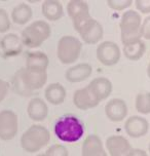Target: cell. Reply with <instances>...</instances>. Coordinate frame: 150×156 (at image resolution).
<instances>
[{"instance_id": "14", "label": "cell", "mask_w": 150, "mask_h": 156, "mask_svg": "<svg viewBox=\"0 0 150 156\" xmlns=\"http://www.w3.org/2000/svg\"><path fill=\"white\" fill-rule=\"evenodd\" d=\"M23 46L21 37H19L15 33H8L1 39L0 48L2 51V57L4 58L16 57L22 52Z\"/></svg>"}, {"instance_id": "19", "label": "cell", "mask_w": 150, "mask_h": 156, "mask_svg": "<svg viewBox=\"0 0 150 156\" xmlns=\"http://www.w3.org/2000/svg\"><path fill=\"white\" fill-rule=\"evenodd\" d=\"M81 156H108L101 139L97 135H90L82 144Z\"/></svg>"}, {"instance_id": "37", "label": "cell", "mask_w": 150, "mask_h": 156, "mask_svg": "<svg viewBox=\"0 0 150 156\" xmlns=\"http://www.w3.org/2000/svg\"><path fill=\"white\" fill-rule=\"evenodd\" d=\"M0 44H1V40H0Z\"/></svg>"}, {"instance_id": "18", "label": "cell", "mask_w": 150, "mask_h": 156, "mask_svg": "<svg viewBox=\"0 0 150 156\" xmlns=\"http://www.w3.org/2000/svg\"><path fill=\"white\" fill-rule=\"evenodd\" d=\"M93 73V67L88 63H80L70 67L65 72L66 80L71 83H78L88 79Z\"/></svg>"}, {"instance_id": "3", "label": "cell", "mask_w": 150, "mask_h": 156, "mask_svg": "<svg viewBox=\"0 0 150 156\" xmlns=\"http://www.w3.org/2000/svg\"><path fill=\"white\" fill-rule=\"evenodd\" d=\"M51 141V133L45 126L33 124L21 136V146L24 151L35 153L41 150Z\"/></svg>"}, {"instance_id": "12", "label": "cell", "mask_w": 150, "mask_h": 156, "mask_svg": "<svg viewBox=\"0 0 150 156\" xmlns=\"http://www.w3.org/2000/svg\"><path fill=\"white\" fill-rule=\"evenodd\" d=\"M106 149L110 156H130L132 145L123 136H110L106 140Z\"/></svg>"}, {"instance_id": "33", "label": "cell", "mask_w": 150, "mask_h": 156, "mask_svg": "<svg viewBox=\"0 0 150 156\" xmlns=\"http://www.w3.org/2000/svg\"><path fill=\"white\" fill-rule=\"evenodd\" d=\"M130 156H149V155H148V153H147L146 151H144V150L136 148V149L132 150Z\"/></svg>"}, {"instance_id": "6", "label": "cell", "mask_w": 150, "mask_h": 156, "mask_svg": "<svg viewBox=\"0 0 150 156\" xmlns=\"http://www.w3.org/2000/svg\"><path fill=\"white\" fill-rule=\"evenodd\" d=\"M19 130L18 115L12 110L0 111V140L10 141Z\"/></svg>"}, {"instance_id": "10", "label": "cell", "mask_w": 150, "mask_h": 156, "mask_svg": "<svg viewBox=\"0 0 150 156\" xmlns=\"http://www.w3.org/2000/svg\"><path fill=\"white\" fill-rule=\"evenodd\" d=\"M22 78L28 90L34 93L42 88L48 81V73L42 70L28 69L26 67L22 68Z\"/></svg>"}, {"instance_id": "11", "label": "cell", "mask_w": 150, "mask_h": 156, "mask_svg": "<svg viewBox=\"0 0 150 156\" xmlns=\"http://www.w3.org/2000/svg\"><path fill=\"white\" fill-rule=\"evenodd\" d=\"M124 130L127 135L133 139L142 138L149 130V122L142 116L134 115L127 119L124 123Z\"/></svg>"}, {"instance_id": "30", "label": "cell", "mask_w": 150, "mask_h": 156, "mask_svg": "<svg viewBox=\"0 0 150 156\" xmlns=\"http://www.w3.org/2000/svg\"><path fill=\"white\" fill-rule=\"evenodd\" d=\"M134 3L139 12L144 15L150 13V0H136Z\"/></svg>"}, {"instance_id": "13", "label": "cell", "mask_w": 150, "mask_h": 156, "mask_svg": "<svg viewBox=\"0 0 150 156\" xmlns=\"http://www.w3.org/2000/svg\"><path fill=\"white\" fill-rule=\"evenodd\" d=\"M105 114L107 118L112 122L123 121L127 115V105L123 99L114 98L105 105Z\"/></svg>"}, {"instance_id": "29", "label": "cell", "mask_w": 150, "mask_h": 156, "mask_svg": "<svg viewBox=\"0 0 150 156\" xmlns=\"http://www.w3.org/2000/svg\"><path fill=\"white\" fill-rule=\"evenodd\" d=\"M12 27L9 16L3 8H0V33H6Z\"/></svg>"}, {"instance_id": "4", "label": "cell", "mask_w": 150, "mask_h": 156, "mask_svg": "<svg viewBox=\"0 0 150 156\" xmlns=\"http://www.w3.org/2000/svg\"><path fill=\"white\" fill-rule=\"evenodd\" d=\"M142 18L136 10L127 9L121 16L119 28H120V38L123 44H127L136 40H140Z\"/></svg>"}, {"instance_id": "23", "label": "cell", "mask_w": 150, "mask_h": 156, "mask_svg": "<svg viewBox=\"0 0 150 156\" xmlns=\"http://www.w3.org/2000/svg\"><path fill=\"white\" fill-rule=\"evenodd\" d=\"M33 16V10L29 4L22 2L12 8V22L16 25H26Z\"/></svg>"}, {"instance_id": "25", "label": "cell", "mask_w": 150, "mask_h": 156, "mask_svg": "<svg viewBox=\"0 0 150 156\" xmlns=\"http://www.w3.org/2000/svg\"><path fill=\"white\" fill-rule=\"evenodd\" d=\"M12 90L16 94H20L22 97H31L34 94L33 91L30 90H28L27 86L25 85V83L23 81V78H22V68L19 69L16 72L15 75L12 77Z\"/></svg>"}, {"instance_id": "8", "label": "cell", "mask_w": 150, "mask_h": 156, "mask_svg": "<svg viewBox=\"0 0 150 156\" xmlns=\"http://www.w3.org/2000/svg\"><path fill=\"white\" fill-rule=\"evenodd\" d=\"M80 38L87 44H97L102 40L104 35L102 25L97 20L91 18L84 22L77 30Z\"/></svg>"}, {"instance_id": "21", "label": "cell", "mask_w": 150, "mask_h": 156, "mask_svg": "<svg viewBox=\"0 0 150 156\" xmlns=\"http://www.w3.org/2000/svg\"><path fill=\"white\" fill-rule=\"evenodd\" d=\"M49 65V60L46 54L40 51H29L26 55V68L34 70L46 71Z\"/></svg>"}, {"instance_id": "31", "label": "cell", "mask_w": 150, "mask_h": 156, "mask_svg": "<svg viewBox=\"0 0 150 156\" xmlns=\"http://www.w3.org/2000/svg\"><path fill=\"white\" fill-rule=\"evenodd\" d=\"M141 36L146 39L150 40V16H146L145 20L142 22V26H141Z\"/></svg>"}, {"instance_id": "32", "label": "cell", "mask_w": 150, "mask_h": 156, "mask_svg": "<svg viewBox=\"0 0 150 156\" xmlns=\"http://www.w3.org/2000/svg\"><path fill=\"white\" fill-rule=\"evenodd\" d=\"M9 91V83L3 79H0V103L6 98Z\"/></svg>"}, {"instance_id": "27", "label": "cell", "mask_w": 150, "mask_h": 156, "mask_svg": "<svg viewBox=\"0 0 150 156\" xmlns=\"http://www.w3.org/2000/svg\"><path fill=\"white\" fill-rule=\"evenodd\" d=\"M107 5L116 12H123L133 5V0H107Z\"/></svg>"}, {"instance_id": "20", "label": "cell", "mask_w": 150, "mask_h": 156, "mask_svg": "<svg viewBox=\"0 0 150 156\" xmlns=\"http://www.w3.org/2000/svg\"><path fill=\"white\" fill-rule=\"evenodd\" d=\"M67 91L65 87L59 82H54L48 85V87L44 90V97L49 104L58 106L65 102Z\"/></svg>"}, {"instance_id": "36", "label": "cell", "mask_w": 150, "mask_h": 156, "mask_svg": "<svg viewBox=\"0 0 150 156\" xmlns=\"http://www.w3.org/2000/svg\"><path fill=\"white\" fill-rule=\"evenodd\" d=\"M148 150H149V153H150V143H149V145H148Z\"/></svg>"}, {"instance_id": "34", "label": "cell", "mask_w": 150, "mask_h": 156, "mask_svg": "<svg viewBox=\"0 0 150 156\" xmlns=\"http://www.w3.org/2000/svg\"><path fill=\"white\" fill-rule=\"evenodd\" d=\"M147 76H148L150 79V62L148 64V66H147Z\"/></svg>"}, {"instance_id": "28", "label": "cell", "mask_w": 150, "mask_h": 156, "mask_svg": "<svg viewBox=\"0 0 150 156\" xmlns=\"http://www.w3.org/2000/svg\"><path fill=\"white\" fill-rule=\"evenodd\" d=\"M46 156H69V151L64 145L54 144L48 147L45 152Z\"/></svg>"}, {"instance_id": "17", "label": "cell", "mask_w": 150, "mask_h": 156, "mask_svg": "<svg viewBox=\"0 0 150 156\" xmlns=\"http://www.w3.org/2000/svg\"><path fill=\"white\" fill-rule=\"evenodd\" d=\"M27 114L35 122H41L48 115V107L42 99L32 98L27 106Z\"/></svg>"}, {"instance_id": "22", "label": "cell", "mask_w": 150, "mask_h": 156, "mask_svg": "<svg viewBox=\"0 0 150 156\" xmlns=\"http://www.w3.org/2000/svg\"><path fill=\"white\" fill-rule=\"evenodd\" d=\"M41 12L46 20L55 22L64 16V8L58 0H44L41 5Z\"/></svg>"}, {"instance_id": "15", "label": "cell", "mask_w": 150, "mask_h": 156, "mask_svg": "<svg viewBox=\"0 0 150 156\" xmlns=\"http://www.w3.org/2000/svg\"><path fill=\"white\" fill-rule=\"evenodd\" d=\"M88 90L99 102L106 100L113 90L112 82L106 77H97L93 79L88 85Z\"/></svg>"}, {"instance_id": "1", "label": "cell", "mask_w": 150, "mask_h": 156, "mask_svg": "<svg viewBox=\"0 0 150 156\" xmlns=\"http://www.w3.org/2000/svg\"><path fill=\"white\" fill-rule=\"evenodd\" d=\"M84 124L73 114H65L61 116L55 123L54 132L60 141L65 143L78 142L84 135Z\"/></svg>"}, {"instance_id": "9", "label": "cell", "mask_w": 150, "mask_h": 156, "mask_svg": "<svg viewBox=\"0 0 150 156\" xmlns=\"http://www.w3.org/2000/svg\"><path fill=\"white\" fill-rule=\"evenodd\" d=\"M67 13L76 31L84 22L91 18L88 2L81 0H70L67 3Z\"/></svg>"}, {"instance_id": "35", "label": "cell", "mask_w": 150, "mask_h": 156, "mask_svg": "<svg viewBox=\"0 0 150 156\" xmlns=\"http://www.w3.org/2000/svg\"><path fill=\"white\" fill-rule=\"evenodd\" d=\"M36 156H46L45 154H38V155H36Z\"/></svg>"}, {"instance_id": "24", "label": "cell", "mask_w": 150, "mask_h": 156, "mask_svg": "<svg viewBox=\"0 0 150 156\" xmlns=\"http://www.w3.org/2000/svg\"><path fill=\"white\" fill-rule=\"evenodd\" d=\"M123 55L127 60L130 61H139L141 58L143 57L144 54L146 51V45L142 41V39L140 40H136L133 42L123 44Z\"/></svg>"}, {"instance_id": "2", "label": "cell", "mask_w": 150, "mask_h": 156, "mask_svg": "<svg viewBox=\"0 0 150 156\" xmlns=\"http://www.w3.org/2000/svg\"><path fill=\"white\" fill-rule=\"evenodd\" d=\"M52 28L48 22L38 20L29 24L22 31L21 40L24 46L29 48H37L51 37Z\"/></svg>"}, {"instance_id": "26", "label": "cell", "mask_w": 150, "mask_h": 156, "mask_svg": "<svg viewBox=\"0 0 150 156\" xmlns=\"http://www.w3.org/2000/svg\"><path fill=\"white\" fill-rule=\"evenodd\" d=\"M135 106L136 110L140 114H143V115L150 114V91L139 94L136 97Z\"/></svg>"}, {"instance_id": "5", "label": "cell", "mask_w": 150, "mask_h": 156, "mask_svg": "<svg viewBox=\"0 0 150 156\" xmlns=\"http://www.w3.org/2000/svg\"><path fill=\"white\" fill-rule=\"evenodd\" d=\"M82 49V42L78 38L65 35L60 38L57 46V57L64 65H71L78 60Z\"/></svg>"}, {"instance_id": "16", "label": "cell", "mask_w": 150, "mask_h": 156, "mask_svg": "<svg viewBox=\"0 0 150 156\" xmlns=\"http://www.w3.org/2000/svg\"><path fill=\"white\" fill-rule=\"evenodd\" d=\"M99 101L94 97L88 86L82 88H78L73 94V104L79 110L87 111L97 107L99 105Z\"/></svg>"}, {"instance_id": "7", "label": "cell", "mask_w": 150, "mask_h": 156, "mask_svg": "<svg viewBox=\"0 0 150 156\" xmlns=\"http://www.w3.org/2000/svg\"><path fill=\"white\" fill-rule=\"evenodd\" d=\"M97 58L101 64L106 67L116 65L121 57L119 46L113 41H103L97 47Z\"/></svg>"}]
</instances>
